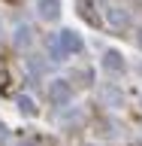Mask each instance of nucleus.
<instances>
[{
    "instance_id": "3",
    "label": "nucleus",
    "mask_w": 142,
    "mask_h": 146,
    "mask_svg": "<svg viewBox=\"0 0 142 146\" xmlns=\"http://www.w3.org/2000/svg\"><path fill=\"white\" fill-rule=\"evenodd\" d=\"M106 67H112V70H121V67H124V61H121V55L118 52H106Z\"/></svg>"
},
{
    "instance_id": "1",
    "label": "nucleus",
    "mask_w": 142,
    "mask_h": 146,
    "mask_svg": "<svg viewBox=\"0 0 142 146\" xmlns=\"http://www.w3.org/2000/svg\"><path fill=\"white\" fill-rule=\"evenodd\" d=\"M58 12H61V3L58 0H39V15L43 18L52 21V18H58Z\"/></svg>"
},
{
    "instance_id": "2",
    "label": "nucleus",
    "mask_w": 142,
    "mask_h": 146,
    "mask_svg": "<svg viewBox=\"0 0 142 146\" xmlns=\"http://www.w3.org/2000/svg\"><path fill=\"white\" fill-rule=\"evenodd\" d=\"M61 40H63V46H67V49H73V52H79V49H82V40L73 34V31H63Z\"/></svg>"
}]
</instances>
